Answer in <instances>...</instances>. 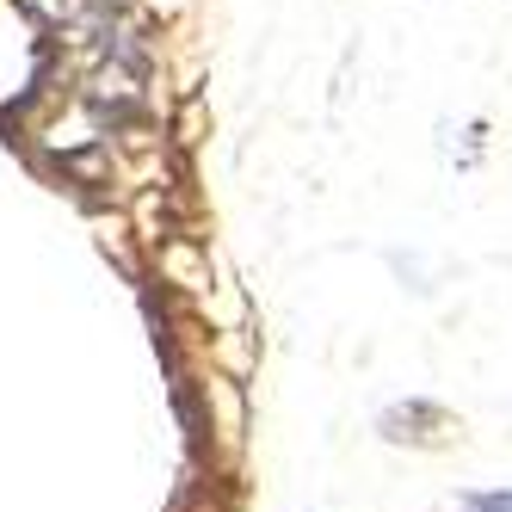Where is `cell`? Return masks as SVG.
I'll list each match as a JSON object with an SVG mask.
<instances>
[{"mask_svg":"<svg viewBox=\"0 0 512 512\" xmlns=\"http://www.w3.org/2000/svg\"><path fill=\"white\" fill-rule=\"evenodd\" d=\"M463 512H512V494H506V488H500V494H469Z\"/></svg>","mask_w":512,"mask_h":512,"instance_id":"6da1fadb","label":"cell"}]
</instances>
